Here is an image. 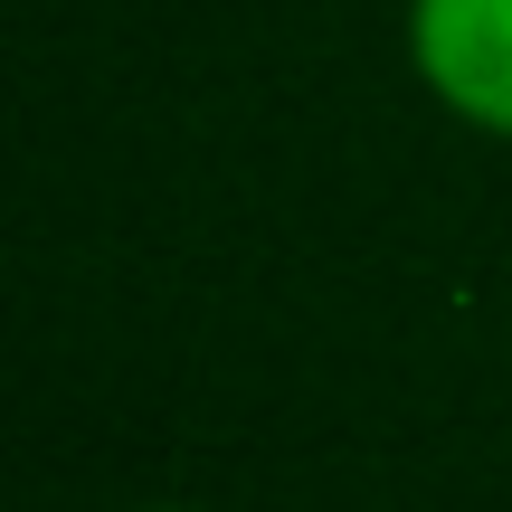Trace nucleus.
Segmentation results:
<instances>
[{
  "instance_id": "obj_1",
  "label": "nucleus",
  "mask_w": 512,
  "mask_h": 512,
  "mask_svg": "<svg viewBox=\"0 0 512 512\" xmlns=\"http://www.w3.org/2000/svg\"><path fill=\"white\" fill-rule=\"evenodd\" d=\"M408 67L456 124L512 143V0H408Z\"/></svg>"
}]
</instances>
